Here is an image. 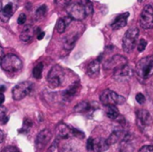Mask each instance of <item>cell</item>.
<instances>
[{
    "label": "cell",
    "mask_w": 153,
    "mask_h": 152,
    "mask_svg": "<svg viewBox=\"0 0 153 152\" xmlns=\"http://www.w3.org/2000/svg\"><path fill=\"white\" fill-rule=\"evenodd\" d=\"M0 65L6 73H17L22 68V62L17 56L8 54L3 57Z\"/></svg>",
    "instance_id": "6da1fadb"
},
{
    "label": "cell",
    "mask_w": 153,
    "mask_h": 152,
    "mask_svg": "<svg viewBox=\"0 0 153 152\" xmlns=\"http://www.w3.org/2000/svg\"><path fill=\"white\" fill-rule=\"evenodd\" d=\"M139 30L137 28H130L124 35L122 40V47L125 52L131 53L137 45L139 38Z\"/></svg>",
    "instance_id": "7a4b0ae2"
},
{
    "label": "cell",
    "mask_w": 153,
    "mask_h": 152,
    "mask_svg": "<svg viewBox=\"0 0 153 152\" xmlns=\"http://www.w3.org/2000/svg\"><path fill=\"white\" fill-rule=\"evenodd\" d=\"M137 75L141 79H147L153 73V56L141 59L136 65Z\"/></svg>",
    "instance_id": "3957f363"
},
{
    "label": "cell",
    "mask_w": 153,
    "mask_h": 152,
    "mask_svg": "<svg viewBox=\"0 0 153 152\" xmlns=\"http://www.w3.org/2000/svg\"><path fill=\"white\" fill-rule=\"evenodd\" d=\"M64 79H65V72H64L63 68L58 65H54L51 68V70L48 72V77H47L48 82L52 88L59 87L63 83Z\"/></svg>",
    "instance_id": "277c9868"
},
{
    "label": "cell",
    "mask_w": 153,
    "mask_h": 152,
    "mask_svg": "<svg viewBox=\"0 0 153 152\" xmlns=\"http://www.w3.org/2000/svg\"><path fill=\"white\" fill-rule=\"evenodd\" d=\"M100 101L105 106H110V105H122L126 102V99L116 93L115 91L111 90H105L100 94Z\"/></svg>",
    "instance_id": "5b68a950"
},
{
    "label": "cell",
    "mask_w": 153,
    "mask_h": 152,
    "mask_svg": "<svg viewBox=\"0 0 153 152\" xmlns=\"http://www.w3.org/2000/svg\"><path fill=\"white\" fill-rule=\"evenodd\" d=\"M33 89V84L30 82H22L15 85L12 90V96L14 100H21L29 95Z\"/></svg>",
    "instance_id": "8992f818"
},
{
    "label": "cell",
    "mask_w": 153,
    "mask_h": 152,
    "mask_svg": "<svg viewBox=\"0 0 153 152\" xmlns=\"http://www.w3.org/2000/svg\"><path fill=\"white\" fill-rule=\"evenodd\" d=\"M139 22L142 28L150 30L153 28V4H147L141 12Z\"/></svg>",
    "instance_id": "52a82bcc"
},
{
    "label": "cell",
    "mask_w": 153,
    "mask_h": 152,
    "mask_svg": "<svg viewBox=\"0 0 153 152\" xmlns=\"http://www.w3.org/2000/svg\"><path fill=\"white\" fill-rule=\"evenodd\" d=\"M66 13L72 20H76V21H82L87 16L84 8L81 4V3H74V4H68L66 6Z\"/></svg>",
    "instance_id": "ba28073f"
},
{
    "label": "cell",
    "mask_w": 153,
    "mask_h": 152,
    "mask_svg": "<svg viewBox=\"0 0 153 152\" xmlns=\"http://www.w3.org/2000/svg\"><path fill=\"white\" fill-rule=\"evenodd\" d=\"M133 75H134V71L128 65H123L114 70V73H113L114 79L118 82L129 81L133 77Z\"/></svg>",
    "instance_id": "9c48e42d"
},
{
    "label": "cell",
    "mask_w": 153,
    "mask_h": 152,
    "mask_svg": "<svg viewBox=\"0 0 153 152\" xmlns=\"http://www.w3.org/2000/svg\"><path fill=\"white\" fill-rule=\"evenodd\" d=\"M126 65H127V59L125 56L121 55H115L111 58L106 61L104 65V68L106 70H110V69L116 70Z\"/></svg>",
    "instance_id": "30bf717a"
},
{
    "label": "cell",
    "mask_w": 153,
    "mask_h": 152,
    "mask_svg": "<svg viewBox=\"0 0 153 152\" xmlns=\"http://www.w3.org/2000/svg\"><path fill=\"white\" fill-rule=\"evenodd\" d=\"M136 117H137V123H138L139 126H141L143 128L149 126L152 123V116L147 110L142 109V110L137 111Z\"/></svg>",
    "instance_id": "8fae6325"
},
{
    "label": "cell",
    "mask_w": 153,
    "mask_h": 152,
    "mask_svg": "<svg viewBox=\"0 0 153 152\" xmlns=\"http://www.w3.org/2000/svg\"><path fill=\"white\" fill-rule=\"evenodd\" d=\"M52 137V133L48 129H45L43 131H41L38 136H37V139H36V146L39 150H41L43 149L50 141Z\"/></svg>",
    "instance_id": "7c38bea8"
},
{
    "label": "cell",
    "mask_w": 153,
    "mask_h": 152,
    "mask_svg": "<svg viewBox=\"0 0 153 152\" xmlns=\"http://www.w3.org/2000/svg\"><path fill=\"white\" fill-rule=\"evenodd\" d=\"M120 152H134V144L133 142V136L129 133H126L124 139L120 142L119 145Z\"/></svg>",
    "instance_id": "4fadbf2b"
},
{
    "label": "cell",
    "mask_w": 153,
    "mask_h": 152,
    "mask_svg": "<svg viewBox=\"0 0 153 152\" xmlns=\"http://www.w3.org/2000/svg\"><path fill=\"white\" fill-rule=\"evenodd\" d=\"M129 13L126 12V13H121L119 14L118 16H117L114 20V22L111 23V28L114 30H120L122 28H124L126 23H127V20H128V17H129Z\"/></svg>",
    "instance_id": "5bb4252c"
},
{
    "label": "cell",
    "mask_w": 153,
    "mask_h": 152,
    "mask_svg": "<svg viewBox=\"0 0 153 152\" xmlns=\"http://www.w3.org/2000/svg\"><path fill=\"white\" fill-rule=\"evenodd\" d=\"M109 144L106 139L103 138H96L92 141V151L103 152L108 150Z\"/></svg>",
    "instance_id": "9a60e30c"
},
{
    "label": "cell",
    "mask_w": 153,
    "mask_h": 152,
    "mask_svg": "<svg viewBox=\"0 0 153 152\" xmlns=\"http://www.w3.org/2000/svg\"><path fill=\"white\" fill-rule=\"evenodd\" d=\"M56 135L60 139H67L73 135V129L64 123H60L56 127Z\"/></svg>",
    "instance_id": "2e32d148"
},
{
    "label": "cell",
    "mask_w": 153,
    "mask_h": 152,
    "mask_svg": "<svg viewBox=\"0 0 153 152\" xmlns=\"http://www.w3.org/2000/svg\"><path fill=\"white\" fill-rule=\"evenodd\" d=\"M13 3H8L6 4L4 7H2L0 11V20L3 22H7L8 20L11 18V16L13 13Z\"/></svg>",
    "instance_id": "e0dca14e"
},
{
    "label": "cell",
    "mask_w": 153,
    "mask_h": 152,
    "mask_svg": "<svg viewBox=\"0 0 153 152\" xmlns=\"http://www.w3.org/2000/svg\"><path fill=\"white\" fill-rule=\"evenodd\" d=\"M126 133H125L123 130L117 129L109 135V137L107 139V141H108L109 145H112V144H115L118 142H121L124 139V137L126 136Z\"/></svg>",
    "instance_id": "ac0fdd59"
},
{
    "label": "cell",
    "mask_w": 153,
    "mask_h": 152,
    "mask_svg": "<svg viewBox=\"0 0 153 152\" xmlns=\"http://www.w3.org/2000/svg\"><path fill=\"white\" fill-rule=\"evenodd\" d=\"M34 33H35V30L32 28V26L28 24V25L24 26V28L20 35V39L24 42H28V41L31 40V39L34 36Z\"/></svg>",
    "instance_id": "d6986e66"
},
{
    "label": "cell",
    "mask_w": 153,
    "mask_h": 152,
    "mask_svg": "<svg viewBox=\"0 0 153 152\" xmlns=\"http://www.w3.org/2000/svg\"><path fill=\"white\" fill-rule=\"evenodd\" d=\"M78 90H79V84L78 83H74V84L71 85L68 89H66L64 91V94H63L64 99L70 100L71 99H73L76 95V93L78 92Z\"/></svg>",
    "instance_id": "ffe728a7"
},
{
    "label": "cell",
    "mask_w": 153,
    "mask_h": 152,
    "mask_svg": "<svg viewBox=\"0 0 153 152\" xmlns=\"http://www.w3.org/2000/svg\"><path fill=\"white\" fill-rule=\"evenodd\" d=\"M100 60H94L92 61L89 65L87 69V73L91 77H95L99 74L100 73Z\"/></svg>",
    "instance_id": "44dd1931"
},
{
    "label": "cell",
    "mask_w": 153,
    "mask_h": 152,
    "mask_svg": "<svg viewBox=\"0 0 153 152\" xmlns=\"http://www.w3.org/2000/svg\"><path fill=\"white\" fill-rule=\"evenodd\" d=\"M72 19L68 16V17H65V18H60L57 22H56V30L59 33H63L65 32V30H66V27L71 23Z\"/></svg>",
    "instance_id": "7402d4cb"
},
{
    "label": "cell",
    "mask_w": 153,
    "mask_h": 152,
    "mask_svg": "<svg viewBox=\"0 0 153 152\" xmlns=\"http://www.w3.org/2000/svg\"><path fill=\"white\" fill-rule=\"evenodd\" d=\"M106 115L111 120H115L119 116V111L117 108L114 105L106 106Z\"/></svg>",
    "instance_id": "603a6c76"
},
{
    "label": "cell",
    "mask_w": 153,
    "mask_h": 152,
    "mask_svg": "<svg viewBox=\"0 0 153 152\" xmlns=\"http://www.w3.org/2000/svg\"><path fill=\"white\" fill-rule=\"evenodd\" d=\"M91 109V104L87 101H82L74 107V111L78 113H85Z\"/></svg>",
    "instance_id": "cb8c5ba5"
},
{
    "label": "cell",
    "mask_w": 153,
    "mask_h": 152,
    "mask_svg": "<svg viewBox=\"0 0 153 152\" xmlns=\"http://www.w3.org/2000/svg\"><path fill=\"white\" fill-rule=\"evenodd\" d=\"M76 39H77V36L76 35H72V36H69L67 37L65 39V42H64V47L65 49L67 50H70L74 47L75 42H76Z\"/></svg>",
    "instance_id": "d4e9b609"
},
{
    "label": "cell",
    "mask_w": 153,
    "mask_h": 152,
    "mask_svg": "<svg viewBox=\"0 0 153 152\" xmlns=\"http://www.w3.org/2000/svg\"><path fill=\"white\" fill-rule=\"evenodd\" d=\"M81 4L83 6L86 15H91L93 13V5L90 0H81Z\"/></svg>",
    "instance_id": "484cf974"
},
{
    "label": "cell",
    "mask_w": 153,
    "mask_h": 152,
    "mask_svg": "<svg viewBox=\"0 0 153 152\" xmlns=\"http://www.w3.org/2000/svg\"><path fill=\"white\" fill-rule=\"evenodd\" d=\"M42 71H43V64H42V63H39V64H38V65L33 68L32 74H33L34 78H36V79H40V78H41V75H42Z\"/></svg>",
    "instance_id": "4316f807"
},
{
    "label": "cell",
    "mask_w": 153,
    "mask_h": 152,
    "mask_svg": "<svg viewBox=\"0 0 153 152\" xmlns=\"http://www.w3.org/2000/svg\"><path fill=\"white\" fill-rule=\"evenodd\" d=\"M48 12V8H47V5L46 4H42L40 5L37 10H36V13H35V15L38 19H42L45 17L46 13Z\"/></svg>",
    "instance_id": "83f0119b"
},
{
    "label": "cell",
    "mask_w": 153,
    "mask_h": 152,
    "mask_svg": "<svg viewBox=\"0 0 153 152\" xmlns=\"http://www.w3.org/2000/svg\"><path fill=\"white\" fill-rule=\"evenodd\" d=\"M60 152H80L74 145L70 144V143H66L64 146H62L61 148V151Z\"/></svg>",
    "instance_id": "f1b7e54d"
},
{
    "label": "cell",
    "mask_w": 153,
    "mask_h": 152,
    "mask_svg": "<svg viewBox=\"0 0 153 152\" xmlns=\"http://www.w3.org/2000/svg\"><path fill=\"white\" fill-rule=\"evenodd\" d=\"M8 120V117L6 116V108L0 105V122L3 124H5Z\"/></svg>",
    "instance_id": "f546056e"
},
{
    "label": "cell",
    "mask_w": 153,
    "mask_h": 152,
    "mask_svg": "<svg viewBox=\"0 0 153 152\" xmlns=\"http://www.w3.org/2000/svg\"><path fill=\"white\" fill-rule=\"evenodd\" d=\"M147 47V41L144 39H141L139 43H138V51L139 52H143L145 50Z\"/></svg>",
    "instance_id": "4dcf8cb0"
},
{
    "label": "cell",
    "mask_w": 153,
    "mask_h": 152,
    "mask_svg": "<svg viewBox=\"0 0 153 152\" xmlns=\"http://www.w3.org/2000/svg\"><path fill=\"white\" fill-rule=\"evenodd\" d=\"M30 126H31V122H30V120L25 119V120H24V123H23V126H22V128L21 129V130H22V133H23L24 131H25V132H29V129L30 128Z\"/></svg>",
    "instance_id": "1f68e13d"
},
{
    "label": "cell",
    "mask_w": 153,
    "mask_h": 152,
    "mask_svg": "<svg viewBox=\"0 0 153 152\" xmlns=\"http://www.w3.org/2000/svg\"><path fill=\"white\" fill-rule=\"evenodd\" d=\"M135 99L139 104H143L145 102V100H146V99H145V97H144V95L143 93H137L136 96H135Z\"/></svg>",
    "instance_id": "d6a6232c"
},
{
    "label": "cell",
    "mask_w": 153,
    "mask_h": 152,
    "mask_svg": "<svg viewBox=\"0 0 153 152\" xmlns=\"http://www.w3.org/2000/svg\"><path fill=\"white\" fill-rule=\"evenodd\" d=\"M26 20H27V17H26L25 13H21V14L19 15L18 19H17V22H18L19 25H22V24L25 23Z\"/></svg>",
    "instance_id": "836d02e7"
},
{
    "label": "cell",
    "mask_w": 153,
    "mask_h": 152,
    "mask_svg": "<svg viewBox=\"0 0 153 152\" xmlns=\"http://www.w3.org/2000/svg\"><path fill=\"white\" fill-rule=\"evenodd\" d=\"M72 0H55L56 4L59 6H67L68 4H70V2Z\"/></svg>",
    "instance_id": "e575fe53"
},
{
    "label": "cell",
    "mask_w": 153,
    "mask_h": 152,
    "mask_svg": "<svg viewBox=\"0 0 153 152\" xmlns=\"http://www.w3.org/2000/svg\"><path fill=\"white\" fill-rule=\"evenodd\" d=\"M139 152H153V145H146L141 148Z\"/></svg>",
    "instance_id": "d590c367"
},
{
    "label": "cell",
    "mask_w": 153,
    "mask_h": 152,
    "mask_svg": "<svg viewBox=\"0 0 153 152\" xmlns=\"http://www.w3.org/2000/svg\"><path fill=\"white\" fill-rule=\"evenodd\" d=\"M2 152H20V151H19L17 148H15V147H13V146H8V147L4 148V149L3 150V151Z\"/></svg>",
    "instance_id": "8d00e7d4"
},
{
    "label": "cell",
    "mask_w": 153,
    "mask_h": 152,
    "mask_svg": "<svg viewBox=\"0 0 153 152\" xmlns=\"http://www.w3.org/2000/svg\"><path fill=\"white\" fill-rule=\"evenodd\" d=\"M92 141L93 138H89L87 141V150L89 151H92Z\"/></svg>",
    "instance_id": "74e56055"
},
{
    "label": "cell",
    "mask_w": 153,
    "mask_h": 152,
    "mask_svg": "<svg viewBox=\"0 0 153 152\" xmlns=\"http://www.w3.org/2000/svg\"><path fill=\"white\" fill-rule=\"evenodd\" d=\"M44 36H45V32H44V31H39V32L37 34V39H38L39 40H40V39H42L44 38Z\"/></svg>",
    "instance_id": "f35d334b"
},
{
    "label": "cell",
    "mask_w": 153,
    "mask_h": 152,
    "mask_svg": "<svg viewBox=\"0 0 153 152\" xmlns=\"http://www.w3.org/2000/svg\"><path fill=\"white\" fill-rule=\"evenodd\" d=\"M4 56V49H3L2 47H0V64H1V62H2V59H3Z\"/></svg>",
    "instance_id": "ab89813d"
},
{
    "label": "cell",
    "mask_w": 153,
    "mask_h": 152,
    "mask_svg": "<svg viewBox=\"0 0 153 152\" xmlns=\"http://www.w3.org/2000/svg\"><path fill=\"white\" fill-rule=\"evenodd\" d=\"M4 101V95L0 92V105H2Z\"/></svg>",
    "instance_id": "60d3db41"
},
{
    "label": "cell",
    "mask_w": 153,
    "mask_h": 152,
    "mask_svg": "<svg viewBox=\"0 0 153 152\" xmlns=\"http://www.w3.org/2000/svg\"><path fill=\"white\" fill-rule=\"evenodd\" d=\"M4 140V133L0 130V143L3 142Z\"/></svg>",
    "instance_id": "b9f144b4"
},
{
    "label": "cell",
    "mask_w": 153,
    "mask_h": 152,
    "mask_svg": "<svg viewBox=\"0 0 153 152\" xmlns=\"http://www.w3.org/2000/svg\"><path fill=\"white\" fill-rule=\"evenodd\" d=\"M4 90H5V89H4V86H1V87H0V92H1V93H3V91H4Z\"/></svg>",
    "instance_id": "7bdbcfd3"
},
{
    "label": "cell",
    "mask_w": 153,
    "mask_h": 152,
    "mask_svg": "<svg viewBox=\"0 0 153 152\" xmlns=\"http://www.w3.org/2000/svg\"><path fill=\"white\" fill-rule=\"evenodd\" d=\"M2 7H3V6H2V3H1V1H0V11H1Z\"/></svg>",
    "instance_id": "ee69618b"
},
{
    "label": "cell",
    "mask_w": 153,
    "mask_h": 152,
    "mask_svg": "<svg viewBox=\"0 0 153 152\" xmlns=\"http://www.w3.org/2000/svg\"><path fill=\"white\" fill-rule=\"evenodd\" d=\"M143 1V0H138V2H139V3H142Z\"/></svg>",
    "instance_id": "f6af8a7d"
}]
</instances>
